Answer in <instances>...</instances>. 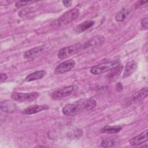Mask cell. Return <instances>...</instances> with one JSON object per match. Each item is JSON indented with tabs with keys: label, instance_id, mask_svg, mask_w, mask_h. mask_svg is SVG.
I'll list each match as a JSON object with an SVG mask.
<instances>
[{
	"label": "cell",
	"instance_id": "25",
	"mask_svg": "<svg viewBox=\"0 0 148 148\" xmlns=\"http://www.w3.org/2000/svg\"><path fill=\"white\" fill-rule=\"evenodd\" d=\"M147 1H138L135 4V8H138L146 3H147Z\"/></svg>",
	"mask_w": 148,
	"mask_h": 148
},
{
	"label": "cell",
	"instance_id": "16",
	"mask_svg": "<svg viewBox=\"0 0 148 148\" xmlns=\"http://www.w3.org/2000/svg\"><path fill=\"white\" fill-rule=\"evenodd\" d=\"M1 109L6 113H13L16 109L15 103L9 100H4L1 102Z\"/></svg>",
	"mask_w": 148,
	"mask_h": 148
},
{
	"label": "cell",
	"instance_id": "17",
	"mask_svg": "<svg viewBox=\"0 0 148 148\" xmlns=\"http://www.w3.org/2000/svg\"><path fill=\"white\" fill-rule=\"evenodd\" d=\"M129 14L130 10L127 8H123L116 13L115 16V20L119 22L123 21L125 19V18L128 16Z\"/></svg>",
	"mask_w": 148,
	"mask_h": 148
},
{
	"label": "cell",
	"instance_id": "24",
	"mask_svg": "<svg viewBox=\"0 0 148 148\" xmlns=\"http://www.w3.org/2000/svg\"><path fill=\"white\" fill-rule=\"evenodd\" d=\"M147 24H148V22H147V17L143 18L142 20L141 23H140L141 28H142L143 29H147Z\"/></svg>",
	"mask_w": 148,
	"mask_h": 148
},
{
	"label": "cell",
	"instance_id": "4",
	"mask_svg": "<svg viewBox=\"0 0 148 148\" xmlns=\"http://www.w3.org/2000/svg\"><path fill=\"white\" fill-rule=\"evenodd\" d=\"M84 110V102L67 104L62 109V113L67 116H73Z\"/></svg>",
	"mask_w": 148,
	"mask_h": 148
},
{
	"label": "cell",
	"instance_id": "15",
	"mask_svg": "<svg viewBox=\"0 0 148 148\" xmlns=\"http://www.w3.org/2000/svg\"><path fill=\"white\" fill-rule=\"evenodd\" d=\"M46 71L45 70L36 71L27 76L25 78V81L27 82H29L32 81L39 80L43 78L46 75Z\"/></svg>",
	"mask_w": 148,
	"mask_h": 148
},
{
	"label": "cell",
	"instance_id": "27",
	"mask_svg": "<svg viewBox=\"0 0 148 148\" xmlns=\"http://www.w3.org/2000/svg\"><path fill=\"white\" fill-rule=\"evenodd\" d=\"M72 3V1H62V3L64 4V5L66 7L71 6Z\"/></svg>",
	"mask_w": 148,
	"mask_h": 148
},
{
	"label": "cell",
	"instance_id": "21",
	"mask_svg": "<svg viewBox=\"0 0 148 148\" xmlns=\"http://www.w3.org/2000/svg\"><path fill=\"white\" fill-rule=\"evenodd\" d=\"M123 69V66H120V65L116 68L113 69L112 70L111 73L109 74V78L112 79L113 77H116L120 73H121Z\"/></svg>",
	"mask_w": 148,
	"mask_h": 148
},
{
	"label": "cell",
	"instance_id": "12",
	"mask_svg": "<svg viewBox=\"0 0 148 148\" xmlns=\"http://www.w3.org/2000/svg\"><path fill=\"white\" fill-rule=\"evenodd\" d=\"M137 68V63L134 61H130L128 62L125 66L124 73H123V78H127L130 76L136 69Z\"/></svg>",
	"mask_w": 148,
	"mask_h": 148
},
{
	"label": "cell",
	"instance_id": "28",
	"mask_svg": "<svg viewBox=\"0 0 148 148\" xmlns=\"http://www.w3.org/2000/svg\"><path fill=\"white\" fill-rule=\"evenodd\" d=\"M116 90H117L118 88H119V91H121V90H122V88H123V86H122V84H121V83H117V84L116 85Z\"/></svg>",
	"mask_w": 148,
	"mask_h": 148
},
{
	"label": "cell",
	"instance_id": "5",
	"mask_svg": "<svg viewBox=\"0 0 148 148\" xmlns=\"http://www.w3.org/2000/svg\"><path fill=\"white\" fill-rule=\"evenodd\" d=\"M77 88L76 85H71L64 87L53 91L51 94V98L54 100H59L70 95Z\"/></svg>",
	"mask_w": 148,
	"mask_h": 148
},
{
	"label": "cell",
	"instance_id": "6",
	"mask_svg": "<svg viewBox=\"0 0 148 148\" xmlns=\"http://www.w3.org/2000/svg\"><path fill=\"white\" fill-rule=\"evenodd\" d=\"M39 96L38 92H32L29 93H22L14 91L11 94V97L15 101L18 102H31Z\"/></svg>",
	"mask_w": 148,
	"mask_h": 148
},
{
	"label": "cell",
	"instance_id": "26",
	"mask_svg": "<svg viewBox=\"0 0 148 148\" xmlns=\"http://www.w3.org/2000/svg\"><path fill=\"white\" fill-rule=\"evenodd\" d=\"M8 79V76L6 73H1V83H3Z\"/></svg>",
	"mask_w": 148,
	"mask_h": 148
},
{
	"label": "cell",
	"instance_id": "9",
	"mask_svg": "<svg viewBox=\"0 0 148 148\" xmlns=\"http://www.w3.org/2000/svg\"><path fill=\"white\" fill-rule=\"evenodd\" d=\"M75 65V61L73 60H69L60 63L56 67L54 73L56 75L62 74L71 71Z\"/></svg>",
	"mask_w": 148,
	"mask_h": 148
},
{
	"label": "cell",
	"instance_id": "3",
	"mask_svg": "<svg viewBox=\"0 0 148 148\" xmlns=\"http://www.w3.org/2000/svg\"><path fill=\"white\" fill-rule=\"evenodd\" d=\"M83 50V45L82 44L77 43L61 49L57 53V57L58 58L62 60Z\"/></svg>",
	"mask_w": 148,
	"mask_h": 148
},
{
	"label": "cell",
	"instance_id": "10",
	"mask_svg": "<svg viewBox=\"0 0 148 148\" xmlns=\"http://www.w3.org/2000/svg\"><path fill=\"white\" fill-rule=\"evenodd\" d=\"M147 141V130H145L142 132L130 139L129 143L131 146H136L144 143Z\"/></svg>",
	"mask_w": 148,
	"mask_h": 148
},
{
	"label": "cell",
	"instance_id": "1",
	"mask_svg": "<svg viewBox=\"0 0 148 148\" xmlns=\"http://www.w3.org/2000/svg\"><path fill=\"white\" fill-rule=\"evenodd\" d=\"M80 11L77 8H73L65 12L57 20L52 23V26L54 27H61L66 25L76 19L79 16Z\"/></svg>",
	"mask_w": 148,
	"mask_h": 148
},
{
	"label": "cell",
	"instance_id": "14",
	"mask_svg": "<svg viewBox=\"0 0 148 148\" xmlns=\"http://www.w3.org/2000/svg\"><path fill=\"white\" fill-rule=\"evenodd\" d=\"M94 23L95 21L92 20L85 21L76 25L74 28V31L77 34L82 33L92 27L94 25Z\"/></svg>",
	"mask_w": 148,
	"mask_h": 148
},
{
	"label": "cell",
	"instance_id": "20",
	"mask_svg": "<svg viewBox=\"0 0 148 148\" xmlns=\"http://www.w3.org/2000/svg\"><path fill=\"white\" fill-rule=\"evenodd\" d=\"M115 145V141L113 138H106L102 140L101 146L103 147H113Z\"/></svg>",
	"mask_w": 148,
	"mask_h": 148
},
{
	"label": "cell",
	"instance_id": "11",
	"mask_svg": "<svg viewBox=\"0 0 148 148\" xmlns=\"http://www.w3.org/2000/svg\"><path fill=\"white\" fill-rule=\"evenodd\" d=\"M44 51V47L43 46H38L34 47L29 50L26 51L23 55V57L25 59H31L36 57Z\"/></svg>",
	"mask_w": 148,
	"mask_h": 148
},
{
	"label": "cell",
	"instance_id": "2",
	"mask_svg": "<svg viewBox=\"0 0 148 148\" xmlns=\"http://www.w3.org/2000/svg\"><path fill=\"white\" fill-rule=\"evenodd\" d=\"M119 60L112 61L107 62H103L92 66L90 69V72L94 75H100L105 72L112 71L120 65Z\"/></svg>",
	"mask_w": 148,
	"mask_h": 148
},
{
	"label": "cell",
	"instance_id": "23",
	"mask_svg": "<svg viewBox=\"0 0 148 148\" xmlns=\"http://www.w3.org/2000/svg\"><path fill=\"white\" fill-rule=\"evenodd\" d=\"M33 1H19L15 3V6L17 8H20L21 7H23L26 5L32 3Z\"/></svg>",
	"mask_w": 148,
	"mask_h": 148
},
{
	"label": "cell",
	"instance_id": "19",
	"mask_svg": "<svg viewBox=\"0 0 148 148\" xmlns=\"http://www.w3.org/2000/svg\"><path fill=\"white\" fill-rule=\"evenodd\" d=\"M97 105V102L95 99L92 98H90L86 101L84 102V110H91L95 108Z\"/></svg>",
	"mask_w": 148,
	"mask_h": 148
},
{
	"label": "cell",
	"instance_id": "7",
	"mask_svg": "<svg viewBox=\"0 0 148 148\" xmlns=\"http://www.w3.org/2000/svg\"><path fill=\"white\" fill-rule=\"evenodd\" d=\"M105 39L103 36L101 35H97L91 38L88 41H87L83 45V50H86L87 49H93L99 47L102 45L105 42Z\"/></svg>",
	"mask_w": 148,
	"mask_h": 148
},
{
	"label": "cell",
	"instance_id": "22",
	"mask_svg": "<svg viewBox=\"0 0 148 148\" xmlns=\"http://www.w3.org/2000/svg\"><path fill=\"white\" fill-rule=\"evenodd\" d=\"M70 135L72 138H80L83 135V131L81 129H76L70 133Z\"/></svg>",
	"mask_w": 148,
	"mask_h": 148
},
{
	"label": "cell",
	"instance_id": "18",
	"mask_svg": "<svg viewBox=\"0 0 148 148\" xmlns=\"http://www.w3.org/2000/svg\"><path fill=\"white\" fill-rule=\"evenodd\" d=\"M121 130V127L120 126L106 125L101 129V132L103 134H116Z\"/></svg>",
	"mask_w": 148,
	"mask_h": 148
},
{
	"label": "cell",
	"instance_id": "8",
	"mask_svg": "<svg viewBox=\"0 0 148 148\" xmlns=\"http://www.w3.org/2000/svg\"><path fill=\"white\" fill-rule=\"evenodd\" d=\"M147 87L142 88L140 91L133 94L130 98L128 99L124 103V106H128L129 105H132V103L140 102L144 99L146 98L147 97Z\"/></svg>",
	"mask_w": 148,
	"mask_h": 148
},
{
	"label": "cell",
	"instance_id": "13",
	"mask_svg": "<svg viewBox=\"0 0 148 148\" xmlns=\"http://www.w3.org/2000/svg\"><path fill=\"white\" fill-rule=\"evenodd\" d=\"M47 109H49V106L46 105H35L27 108L23 110V113L25 114H34Z\"/></svg>",
	"mask_w": 148,
	"mask_h": 148
}]
</instances>
